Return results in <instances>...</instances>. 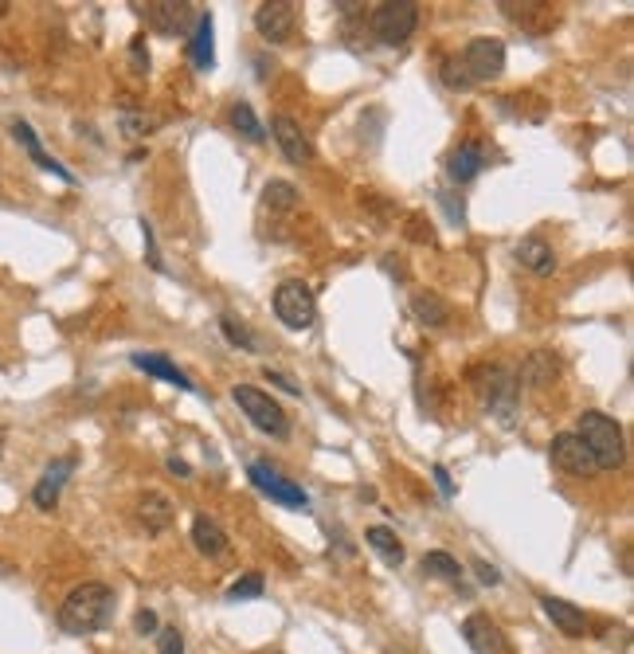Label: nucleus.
I'll use <instances>...</instances> for the list:
<instances>
[{
	"mask_svg": "<svg viewBox=\"0 0 634 654\" xmlns=\"http://www.w3.org/2000/svg\"><path fill=\"white\" fill-rule=\"evenodd\" d=\"M110 615H114V588L87 580V584L71 588L67 600L59 604V627L67 635H94L110 623Z\"/></svg>",
	"mask_w": 634,
	"mask_h": 654,
	"instance_id": "obj_1",
	"label": "nucleus"
},
{
	"mask_svg": "<svg viewBox=\"0 0 634 654\" xmlns=\"http://www.w3.org/2000/svg\"><path fill=\"white\" fill-rule=\"evenodd\" d=\"M576 435L584 439V447L595 459V470H619L627 463V439H623V427L619 420H611L607 412H584Z\"/></svg>",
	"mask_w": 634,
	"mask_h": 654,
	"instance_id": "obj_2",
	"label": "nucleus"
},
{
	"mask_svg": "<svg viewBox=\"0 0 634 654\" xmlns=\"http://www.w3.org/2000/svg\"><path fill=\"white\" fill-rule=\"evenodd\" d=\"M231 400H235L239 412L251 420V427H259L263 435H271V439H286V435H290V416L274 404L263 388H255V384H235V388H231Z\"/></svg>",
	"mask_w": 634,
	"mask_h": 654,
	"instance_id": "obj_3",
	"label": "nucleus"
},
{
	"mask_svg": "<svg viewBox=\"0 0 634 654\" xmlns=\"http://www.w3.org/2000/svg\"><path fill=\"white\" fill-rule=\"evenodd\" d=\"M419 28V4L415 0H384L372 12V32L388 47H404Z\"/></svg>",
	"mask_w": 634,
	"mask_h": 654,
	"instance_id": "obj_4",
	"label": "nucleus"
},
{
	"mask_svg": "<svg viewBox=\"0 0 634 654\" xmlns=\"http://www.w3.org/2000/svg\"><path fill=\"white\" fill-rule=\"evenodd\" d=\"M458 67L466 71V83H494L505 71V44L498 36H474L462 47Z\"/></svg>",
	"mask_w": 634,
	"mask_h": 654,
	"instance_id": "obj_5",
	"label": "nucleus"
},
{
	"mask_svg": "<svg viewBox=\"0 0 634 654\" xmlns=\"http://www.w3.org/2000/svg\"><path fill=\"white\" fill-rule=\"evenodd\" d=\"M274 314L286 329H310L317 322V298L302 279H286L274 290Z\"/></svg>",
	"mask_w": 634,
	"mask_h": 654,
	"instance_id": "obj_6",
	"label": "nucleus"
},
{
	"mask_svg": "<svg viewBox=\"0 0 634 654\" xmlns=\"http://www.w3.org/2000/svg\"><path fill=\"white\" fill-rule=\"evenodd\" d=\"M134 12L145 16V24L157 32V36H188L196 28V4L188 0H149V4H134Z\"/></svg>",
	"mask_w": 634,
	"mask_h": 654,
	"instance_id": "obj_7",
	"label": "nucleus"
},
{
	"mask_svg": "<svg viewBox=\"0 0 634 654\" xmlns=\"http://www.w3.org/2000/svg\"><path fill=\"white\" fill-rule=\"evenodd\" d=\"M470 384H474V392L482 396V404H486L490 412H501V416L513 412L517 376L509 373L505 365H478V369H470Z\"/></svg>",
	"mask_w": 634,
	"mask_h": 654,
	"instance_id": "obj_8",
	"label": "nucleus"
},
{
	"mask_svg": "<svg viewBox=\"0 0 634 654\" xmlns=\"http://www.w3.org/2000/svg\"><path fill=\"white\" fill-rule=\"evenodd\" d=\"M247 474H251L255 490H263L271 502L286 506V510H298V514H310V494H306L298 482L282 478V474H278L271 463H251V467H247Z\"/></svg>",
	"mask_w": 634,
	"mask_h": 654,
	"instance_id": "obj_9",
	"label": "nucleus"
},
{
	"mask_svg": "<svg viewBox=\"0 0 634 654\" xmlns=\"http://www.w3.org/2000/svg\"><path fill=\"white\" fill-rule=\"evenodd\" d=\"M498 8L505 12V20L517 24L525 36H548L564 20L560 4H544V0H521V4L517 0H501Z\"/></svg>",
	"mask_w": 634,
	"mask_h": 654,
	"instance_id": "obj_10",
	"label": "nucleus"
},
{
	"mask_svg": "<svg viewBox=\"0 0 634 654\" xmlns=\"http://www.w3.org/2000/svg\"><path fill=\"white\" fill-rule=\"evenodd\" d=\"M548 459H552V467L564 470V474H572V478H591V474H595V459H591V451L584 447V439H580L576 431H560V435H552V443H548Z\"/></svg>",
	"mask_w": 634,
	"mask_h": 654,
	"instance_id": "obj_11",
	"label": "nucleus"
},
{
	"mask_svg": "<svg viewBox=\"0 0 634 654\" xmlns=\"http://www.w3.org/2000/svg\"><path fill=\"white\" fill-rule=\"evenodd\" d=\"M298 28V4L290 0H267L255 8V32L267 40V44H286Z\"/></svg>",
	"mask_w": 634,
	"mask_h": 654,
	"instance_id": "obj_12",
	"label": "nucleus"
},
{
	"mask_svg": "<svg viewBox=\"0 0 634 654\" xmlns=\"http://www.w3.org/2000/svg\"><path fill=\"white\" fill-rule=\"evenodd\" d=\"M75 467H79L75 455H59V459H51L47 470L40 474V482H36V490H32V506H36V510H55V502H59V494H63L67 478L75 474Z\"/></svg>",
	"mask_w": 634,
	"mask_h": 654,
	"instance_id": "obj_13",
	"label": "nucleus"
},
{
	"mask_svg": "<svg viewBox=\"0 0 634 654\" xmlns=\"http://www.w3.org/2000/svg\"><path fill=\"white\" fill-rule=\"evenodd\" d=\"M271 134H274V141H278V149H282V157H286L290 165H310V161H314V141L302 134V126H298L294 118L274 114Z\"/></svg>",
	"mask_w": 634,
	"mask_h": 654,
	"instance_id": "obj_14",
	"label": "nucleus"
},
{
	"mask_svg": "<svg viewBox=\"0 0 634 654\" xmlns=\"http://www.w3.org/2000/svg\"><path fill=\"white\" fill-rule=\"evenodd\" d=\"M462 639L474 654H505V635L486 611H474L462 619Z\"/></svg>",
	"mask_w": 634,
	"mask_h": 654,
	"instance_id": "obj_15",
	"label": "nucleus"
},
{
	"mask_svg": "<svg viewBox=\"0 0 634 654\" xmlns=\"http://www.w3.org/2000/svg\"><path fill=\"white\" fill-rule=\"evenodd\" d=\"M541 611L560 627V635H568V639H584L588 635V615L576 604H568L560 596H541Z\"/></svg>",
	"mask_w": 634,
	"mask_h": 654,
	"instance_id": "obj_16",
	"label": "nucleus"
},
{
	"mask_svg": "<svg viewBox=\"0 0 634 654\" xmlns=\"http://www.w3.org/2000/svg\"><path fill=\"white\" fill-rule=\"evenodd\" d=\"M482 169H486V149L478 141H462L451 157H447V177H451L454 185H470Z\"/></svg>",
	"mask_w": 634,
	"mask_h": 654,
	"instance_id": "obj_17",
	"label": "nucleus"
},
{
	"mask_svg": "<svg viewBox=\"0 0 634 654\" xmlns=\"http://www.w3.org/2000/svg\"><path fill=\"white\" fill-rule=\"evenodd\" d=\"M12 138H16L20 145H24V149H28V157H32V161H36V165H40L44 173L59 177V181H67V185H75V177H71V173H67V169H63V165H59V161H55V157L47 153L44 145H40L36 130H32L28 122H20V118H16V122H12Z\"/></svg>",
	"mask_w": 634,
	"mask_h": 654,
	"instance_id": "obj_18",
	"label": "nucleus"
},
{
	"mask_svg": "<svg viewBox=\"0 0 634 654\" xmlns=\"http://www.w3.org/2000/svg\"><path fill=\"white\" fill-rule=\"evenodd\" d=\"M188 55L200 71H212L216 67V24H212V12H200L196 16V28H192V40H188Z\"/></svg>",
	"mask_w": 634,
	"mask_h": 654,
	"instance_id": "obj_19",
	"label": "nucleus"
},
{
	"mask_svg": "<svg viewBox=\"0 0 634 654\" xmlns=\"http://www.w3.org/2000/svg\"><path fill=\"white\" fill-rule=\"evenodd\" d=\"M513 255H517V263H521L525 271H533V275H541V279L556 271V251L544 243L541 235H525V239L517 243Z\"/></svg>",
	"mask_w": 634,
	"mask_h": 654,
	"instance_id": "obj_20",
	"label": "nucleus"
},
{
	"mask_svg": "<svg viewBox=\"0 0 634 654\" xmlns=\"http://www.w3.org/2000/svg\"><path fill=\"white\" fill-rule=\"evenodd\" d=\"M130 365L134 369H141V373H149V376H157V380H169V384H177L181 392H196V384L188 380V373H181L165 353H134L130 357Z\"/></svg>",
	"mask_w": 634,
	"mask_h": 654,
	"instance_id": "obj_21",
	"label": "nucleus"
},
{
	"mask_svg": "<svg viewBox=\"0 0 634 654\" xmlns=\"http://www.w3.org/2000/svg\"><path fill=\"white\" fill-rule=\"evenodd\" d=\"M192 545H196V553H204V557H224L227 553L224 525H220L216 517L200 514L192 521Z\"/></svg>",
	"mask_w": 634,
	"mask_h": 654,
	"instance_id": "obj_22",
	"label": "nucleus"
},
{
	"mask_svg": "<svg viewBox=\"0 0 634 654\" xmlns=\"http://www.w3.org/2000/svg\"><path fill=\"white\" fill-rule=\"evenodd\" d=\"M364 541H368V549L388 564V568H400L404 557H408V553H404V541H400L396 529H388V525H372V529H364Z\"/></svg>",
	"mask_w": 634,
	"mask_h": 654,
	"instance_id": "obj_23",
	"label": "nucleus"
},
{
	"mask_svg": "<svg viewBox=\"0 0 634 654\" xmlns=\"http://www.w3.org/2000/svg\"><path fill=\"white\" fill-rule=\"evenodd\" d=\"M137 517H141V525L149 533H165L173 525V502L165 494H157V490H145L141 502H137Z\"/></svg>",
	"mask_w": 634,
	"mask_h": 654,
	"instance_id": "obj_24",
	"label": "nucleus"
},
{
	"mask_svg": "<svg viewBox=\"0 0 634 654\" xmlns=\"http://www.w3.org/2000/svg\"><path fill=\"white\" fill-rule=\"evenodd\" d=\"M411 314H415V322H423V326H431V329L451 322V306H447L435 290H419V294L411 298Z\"/></svg>",
	"mask_w": 634,
	"mask_h": 654,
	"instance_id": "obj_25",
	"label": "nucleus"
},
{
	"mask_svg": "<svg viewBox=\"0 0 634 654\" xmlns=\"http://www.w3.org/2000/svg\"><path fill=\"white\" fill-rule=\"evenodd\" d=\"M227 118H231V126H235V134H243L247 141H267V130H263V122L255 118V110H251V102H231V110H227Z\"/></svg>",
	"mask_w": 634,
	"mask_h": 654,
	"instance_id": "obj_26",
	"label": "nucleus"
},
{
	"mask_svg": "<svg viewBox=\"0 0 634 654\" xmlns=\"http://www.w3.org/2000/svg\"><path fill=\"white\" fill-rule=\"evenodd\" d=\"M556 373H560L556 357L541 349V353H533V357L525 361V369H521V380H525V384H533V388H541V384H552V380H556Z\"/></svg>",
	"mask_w": 634,
	"mask_h": 654,
	"instance_id": "obj_27",
	"label": "nucleus"
},
{
	"mask_svg": "<svg viewBox=\"0 0 634 654\" xmlns=\"http://www.w3.org/2000/svg\"><path fill=\"white\" fill-rule=\"evenodd\" d=\"M263 204L274 208V212H294V208L302 204L298 185H290V181H267V185H263Z\"/></svg>",
	"mask_w": 634,
	"mask_h": 654,
	"instance_id": "obj_28",
	"label": "nucleus"
},
{
	"mask_svg": "<svg viewBox=\"0 0 634 654\" xmlns=\"http://www.w3.org/2000/svg\"><path fill=\"white\" fill-rule=\"evenodd\" d=\"M423 572L435 576V580H447V584H458V580H462V564L454 561L451 553H443V549L423 553Z\"/></svg>",
	"mask_w": 634,
	"mask_h": 654,
	"instance_id": "obj_29",
	"label": "nucleus"
},
{
	"mask_svg": "<svg viewBox=\"0 0 634 654\" xmlns=\"http://www.w3.org/2000/svg\"><path fill=\"white\" fill-rule=\"evenodd\" d=\"M220 333H224L227 341L235 345V349H243V353H259V337L251 333V329L243 326V322H235L231 314H224L220 318Z\"/></svg>",
	"mask_w": 634,
	"mask_h": 654,
	"instance_id": "obj_30",
	"label": "nucleus"
},
{
	"mask_svg": "<svg viewBox=\"0 0 634 654\" xmlns=\"http://www.w3.org/2000/svg\"><path fill=\"white\" fill-rule=\"evenodd\" d=\"M263 572H247V576H239L231 588H227V600L231 604H243V600H259L263 596Z\"/></svg>",
	"mask_w": 634,
	"mask_h": 654,
	"instance_id": "obj_31",
	"label": "nucleus"
},
{
	"mask_svg": "<svg viewBox=\"0 0 634 654\" xmlns=\"http://www.w3.org/2000/svg\"><path fill=\"white\" fill-rule=\"evenodd\" d=\"M122 130L130 134V138H145V134H153L157 130V118H145V114H122Z\"/></svg>",
	"mask_w": 634,
	"mask_h": 654,
	"instance_id": "obj_32",
	"label": "nucleus"
},
{
	"mask_svg": "<svg viewBox=\"0 0 634 654\" xmlns=\"http://www.w3.org/2000/svg\"><path fill=\"white\" fill-rule=\"evenodd\" d=\"M157 654H184V635L177 627H161L157 631Z\"/></svg>",
	"mask_w": 634,
	"mask_h": 654,
	"instance_id": "obj_33",
	"label": "nucleus"
},
{
	"mask_svg": "<svg viewBox=\"0 0 634 654\" xmlns=\"http://www.w3.org/2000/svg\"><path fill=\"white\" fill-rule=\"evenodd\" d=\"M130 67H134V75H149V47H145V36H134L130 40Z\"/></svg>",
	"mask_w": 634,
	"mask_h": 654,
	"instance_id": "obj_34",
	"label": "nucleus"
},
{
	"mask_svg": "<svg viewBox=\"0 0 634 654\" xmlns=\"http://www.w3.org/2000/svg\"><path fill=\"white\" fill-rule=\"evenodd\" d=\"M408 239L411 243H435V232H431V220L427 216H408Z\"/></svg>",
	"mask_w": 634,
	"mask_h": 654,
	"instance_id": "obj_35",
	"label": "nucleus"
},
{
	"mask_svg": "<svg viewBox=\"0 0 634 654\" xmlns=\"http://www.w3.org/2000/svg\"><path fill=\"white\" fill-rule=\"evenodd\" d=\"M141 239H145V259L153 271H161V255H157V239H153V224L141 220Z\"/></svg>",
	"mask_w": 634,
	"mask_h": 654,
	"instance_id": "obj_36",
	"label": "nucleus"
},
{
	"mask_svg": "<svg viewBox=\"0 0 634 654\" xmlns=\"http://www.w3.org/2000/svg\"><path fill=\"white\" fill-rule=\"evenodd\" d=\"M470 564H474V572H478V580H482L486 588H498V584H501V572H498V568H494V564H490V561H482V557H474V561H470Z\"/></svg>",
	"mask_w": 634,
	"mask_h": 654,
	"instance_id": "obj_37",
	"label": "nucleus"
},
{
	"mask_svg": "<svg viewBox=\"0 0 634 654\" xmlns=\"http://www.w3.org/2000/svg\"><path fill=\"white\" fill-rule=\"evenodd\" d=\"M134 627H137V635H153V631H157V611L141 608L134 615Z\"/></svg>",
	"mask_w": 634,
	"mask_h": 654,
	"instance_id": "obj_38",
	"label": "nucleus"
},
{
	"mask_svg": "<svg viewBox=\"0 0 634 654\" xmlns=\"http://www.w3.org/2000/svg\"><path fill=\"white\" fill-rule=\"evenodd\" d=\"M267 380H271V384H278V388H282V392H290V396H302V388H298V384H294V380H290V376L286 373H274V369H267Z\"/></svg>",
	"mask_w": 634,
	"mask_h": 654,
	"instance_id": "obj_39",
	"label": "nucleus"
},
{
	"mask_svg": "<svg viewBox=\"0 0 634 654\" xmlns=\"http://www.w3.org/2000/svg\"><path fill=\"white\" fill-rule=\"evenodd\" d=\"M431 474H435V486L443 490V498H451V494H454V486H451V474H447V467H435V470H431Z\"/></svg>",
	"mask_w": 634,
	"mask_h": 654,
	"instance_id": "obj_40",
	"label": "nucleus"
},
{
	"mask_svg": "<svg viewBox=\"0 0 634 654\" xmlns=\"http://www.w3.org/2000/svg\"><path fill=\"white\" fill-rule=\"evenodd\" d=\"M169 470H173V474H181V478H188V474H192V467H188L184 459H169Z\"/></svg>",
	"mask_w": 634,
	"mask_h": 654,
	"instance_id": "obj_41",
	"label": "nucleus"
},
{
	"mask_svg": "<svg viewBox=\"0 0 634 654\" xmlns=\"http://www.w3.org/2000/svg\"><path fill=\"white\" fill-rule=\"evenodd\" d=\"M8 8H12V4H8V0H0V20L8 16Z\"/></svg>",
	"mask_w": 634,
	"mask_h": 654,
	"instance_id": "obj_42",
	"label": "nucleus"
},
{
	"mask_svg": "<svg viewBox=\"0 0 634 654\" xmlns=\"http://www.w3.org/2000/svg\"><path fill=\"white\" fill-rule=\"evenodd\" d=\"M4 443H8V431L0 427V455H4Z\"/></svg>",
	"mask_w": 634,
	"mask_h": 654,
	"instance_id": "obj_43",
	"label": "nucleus"
}]
</instances>
